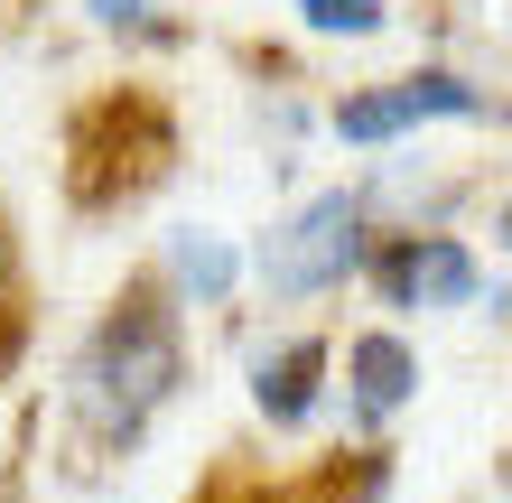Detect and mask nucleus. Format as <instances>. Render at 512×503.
Returning <instances> with one entry per match:
<instances>
[{
    "mask_svg": "<svg viewBox=\"0 0 512 503\" xmlns=\"http://www.w3.org/2000/svg\"><path fill=\"white\" fill-rule=\"evenodd\" d=\"M187 299L159 280V261L131 271L122 289L103 299V317L84 327L75 364H66V429L84 438L94 457H131L149 420L177 401V382H187Z\"/></svg>",
    "mask_w": 512,
    "mask_h": 503,
    "instance_id": "obj_1",
    "label": "nucleus"
},
{
    "mask_svg": "<svg viewBox=\"0 0 512 503\" xmlns=\"http://www.w3.org/2000/svg\"><path fill=\"white\" fill-rule=\"evenodd\" d=\"M177 177V103L159 84H103L66 112V205L75 215H131Z\"/></svg>",
    "mask_w": 512,
    "mask_h": 503,
    "instance_id": "obj_2",
    "label": "nucleus"
},
{
    "mask_svg": "<svg viewBox=\"0 0 512 503\" xmlns=\"http://www.w3.org/2000/svg\"><path fill=\"white\" fill-rule=\"evenodd\" d=\"M364 252H373V205L354 196V187H326L308 196L298 215H280L261 233V252H252V280H261V299H326V289H345L354 271H364Z\"/></svg>",
    "mask_w": 512,
    "mask_h": 503,
    "instance_id": "obj_3",
    "label": "nucleus"
},
{
    "mask_svg": "<svg viewBox=\"0 0 512 503\" xmlns=\"http://www.w3.org/2000/svg\"><path fill=\"white\" fill-rule=\"evenodd\" d=\"M475 112H485V84H466L447 66H419V75H391V84L345 94L326 122H336V140H354V150H382V140H401L419 122H475Z\"/></svg>",
    "mask_w": 512,
    "mask_h": 503,
    "instance_id": "obj_4",
    "label": "nucleus"
},
{
    "mask_svg": "<svg viewBox=\"0 0 512 503\" xmlns=\"http://www.w3.org/2000/svg\"><path fill=\"white\" fill-rule=\"evenodd\" d=\"M382 308H466L475 289H485V271H475V252L457 243V233H382V243L364 252V271Z\"/></svg>",
    "mask_w": 512,
    "mask_h": 503,
    "instance_id": "obj_5",
    "label": "nucleus"
},
{
    "mask_svg": "<svg viewBox=\"0 0 512 503\" xmlns=\"http://www.w3.org/2000/svg\"><path fill=\"white\" fill-rule=\"evenodd\" d=\"M326 364H336L326 336H289V345L252 354V410H261L270 429H308L317 401H326Z\"/></svg>",
    "mask_w": 512,
    "mask_h": 503,
    "instance_id": "obj_6",
    "label": "nucleus"
},
{
    "mask_svg": "<svg viewBox=\"0 0 512 503\" xmlns=\"http://www.w3.org/2000/svg\"><path fill=\"white\" fill-rule=\"evenodd\" d=\"M410 392H419V354L391 336V327L345 336V420H354V429H382Z\"/></svg>",
    "mask_w": 512,
    "mask_h": 503,
    "instance_id": "obj_7",
    "label": "nucleus"
},
{
    "mask_svg": "<svg viewBox=\"0 0 512 503\" xmlns=\"http://www.w3.org/2000/svg\"><path fill=\"white\" fill-rule=\"evenodd\" d=\"M159 280H168L187 308H224L233 289H243V252H233L215 224H187V233H168V252H159Z\"/></svg>",
    "mask_w": 512,
    "mask_h": 503,
    "instance_id": "obj_8",
    "label": "nucleus"
},
{
    "mask_svg": "<svg viewBox=\"0 0 512 503\" xmlns=\"http://www.w3.org/2000/svg\"><path fill=\"white\" fill-rule=\"evenodd\" d=\"M28 336H38V299H28V252H19V224L0 205V382L19 373Z\"/></svg>",
    "mask_w": 512,
    "mask_h": 503,
    "instance_id": "obj_9",
    "label": "nucleus"
},
{
    "mask_svg": "<svg viewBox=\"0 0 512 503\" xmlns=\"http://www.w3.org/2000/svg\"><path fill=\"white\" fill-rule=\"evenodd\" d=\"M298 19H308V38H373L391 19V0H289Z\"/></svg>",
    "mask_w": 512,
    "mask_h": 503,
    "instance_id": "obj_10",
    "label": "nucleus"
},
{
    "mask_svg": "<svg viewBox=\"0 0 512 503\" xmlns=\"http://www.w3.org/2000/svg\"><path fill=\"white\" fill-rule=\"evenodd\" d=\"M159 10H168V0H84L94 28H159Z\"/></svg>",
    "mask_w": 512,
    "mask_h": 503,
    "instance_id": "obj_11",
    "label": "nucleus"
},
{
    "mask_svg": "<svg viewBox=\"0 0 512 503\" xmlns=\"http://www.w3.org/2000/svg\"><path fill=\"white\" fill-rule=\"evenodd\" d=\"M494 243H503V252H512V205H503V215H494Z\"/></svg>",
    "mask_w": 512,
    "mask_h": 503,
    "instance_id": "obj_12",
    "label": "nucleus"
}]
</instances>
